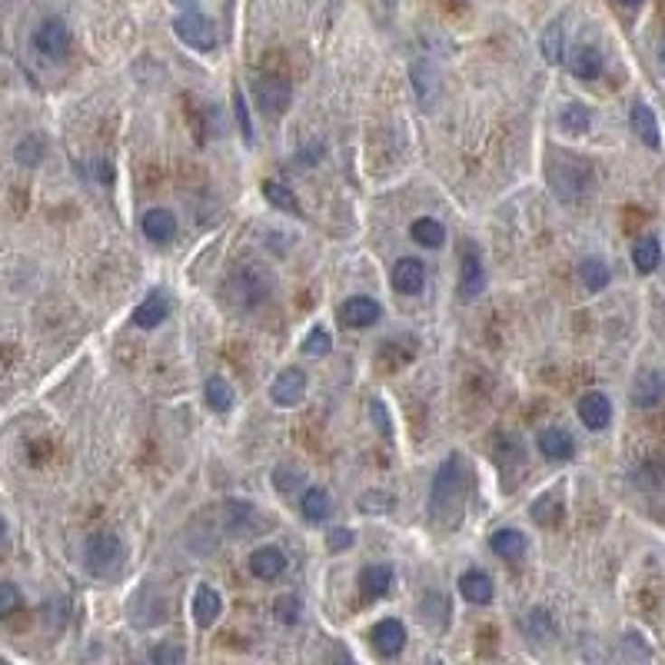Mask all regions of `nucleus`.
<instances>
[{"label": "nucleus", "mask_w": 665, "mask_h": 665, "mask_svg": "<svg viewBox=\"0 0 665 665\" xmlns=\"http://www.w3.org/2000/svg\"><path fill=\"white\" fill-rule=\"evenodd\" d=\"M470 502V470L460 452L442 460L430 489V522L436 529H456Z\"/></svg>", "instance_id": "nucleus-1"}, {"label": "nucleus", "mask_w": 665, "mask_h": 665, "mask_svg": "<svg viewBox=\"0 0 665 665\" xmlns=\"http://www.w3.org/2000/svg\"><path fill=\"white\" fill-rule=\"evenodd\" d=\"M83 563L90 569V575L97 579H117L127 563V549H123V539L117 532H97L87 539L83 546Z\"/></svg>", "instance_id": "nucleus-2"}, {"label": "nucleus", "mask_w": 665, "mask_h": 665, "mask_svg": "<svg viewBox=\"0 0 665 665\" xmlns=\"http://www.w3.org/2000/svg\"><path fill=\"white\" fill-rule=\"evenodd\" d=\"M546 176H549V184L553 190L563 200H583L589 194V186H593V170L585 160H573V157H559L553 164L546 166Z\"/></svg>", "instance_id": "nucleus-3"}, {"label": "nucleus", "mask_w": 665, "mask_h": 665, "mask_svg": "<svg viewBox=\"0 0 665 665\" xmlns=\"http://www.w3.org/2000/svg\"><path fill=\"white\" fill-rule=\"evenodd\" d=\"M174 33L180 37V41L186 43V47H194V51H214L216 47V27L210 17H204V14H180L174 21Z\"/></svg>", "instance_id": "nucleus-4"}, {"label": "nucleus", "mask_w": 665, "mask_h": 665, "mask_svg": "<svg viewBox=\"0 0 665 665\" xmlns=\"http://www.w3.org/2000/svg\"><path fill=\"white\" fill-rule=\"evenodd\" d=\"M33 47L37 53H43L47 61H63L71 53V31L61 17H47L41 21V27L33 31Z\"/></svg>", "instance_id": "nucleus-5"}, {"label": "nucleus", "mask_w": 665, "mask_h": 665, "mask_svg": "<svg viewBox=\"0 0 665 665\" xmlns=\"http://www.w3.org/2000/svg\"><path fill=\"white\" fill-rule=\"evenodd\" d=\"M253 93H256V107H260L270 120H277L280 113L290 107V83L283 81V77H273V73L256 77Z\"/></svg>", "instance_id": "nucleus-6"}, {"label": "nucleus", "mask_w": 665, "mask_h": 665, "mask_svg": "<svg viewBox=\"0 0 665 665\" xmlns=\"http://www.w3.org/2000/svg\"><path fill=\"white\" fill-rule=\"evenodd\" d=\"M379 317H383V309H379V303L373 297H349L337 307L339 327H347V329H366V327H373Z\"/></svg>", "instance_id": "nucleus-7"}, {"label": "nucleus", "mask_w": 665, "mask_h": 665, "mask_svg": "<svg viewBox=\"0 0 665 665\" xmlns=\"http://www.w3.org/2000/svg\"><path fill=\"white\" fill-rule=\"evenodd\" d=\"M303 396H307V373L299 366H287L270 386V399L277 406H299Z\"/></svg>", "instance_id": "nucleus-8"}, {"label": "nucleus", "mask_w": 665, "mask_h": 665, "mask_svg": "<svg viewBox=\"0 0 665 665\" xmlns=\"http://www.w3.org/2000/svg\"><path fill=\"white\" fill-rule=\"evenodd\" d=\"M233 287H243L240 293H233V303L246 307V303H260L270 293L273 280H270V273H266L263 266H246V270H240L233 277Z\"/></svg>", "instance_id": "nucleus-9"}, {"label": "nucleus", "mask_w": 665, "mask_h": 665, "mask_svg": "<svg viewBox=\"0 0 665 665\" xmlns=\"http://www.w3.org/2000/svg\"><path fill=\"white\" fill-rule=\"evenodd\" d=\"M632 403L639 410H655L665 403V369H645L632 383Z\"/></svg>", "instance_id": "nucleus-10"}, {"label": "nucleus", "mask_w": 665, "mask_h": 665, "mask_svg": "<svg viewBox=\"0 0 665 665\" xmlns=\"http://www.w3.org/2000/svg\"><path fill=\"white\" fill-rule=\"evenodd\" d=\"M389 280H393L396 293H403V297H416V293L423 290V283H426V266H423L416 256H403V260L393 263Z\"/></svg>", "instance_id": "nucleus-11"}, {"label": "nucleus", "mask_w": 665, "mask_h": 665, "mask_svg": "<svg viewBox=\"0 0 665 665\" xmlns=\"http://www.w3.org/2000/svg\"><path fill=\"white\" fill-rule=\"evenodd\" d=\"M579 420L585 423V430H605L609 420H613V403L605 393H585L579 399Z\"/></svg>", "instance_id": "nucleus-12"}, {"label": "nucleus", "mask_w": 665, "mask_h": 665, "mask_svg": "<svg viewBox=\"0 0 665 665\" xmlns=\"http://www.w3.org/2000/svg\"><path fill=\"white\" fill-rule=\"evenodd\" d=\"M369 639H373L379 655H399L403 645H406V625L399 622V619H383V622L373 625Z\"/></svg>", "instance_id": "nucleus-13"}, {"label": "nucleus", "mask_w": 665, "mask_h": 665, "mask_svg": "<svg viewBox=\"0 0 665 665\" xmlns=\"http://www.w3.org/2000/svg\"><path fill=\"white\" fill-rule=\"evenodd\" d=\"M283 569H287V556L280 553L277 546H260V549L250 556V573H253L256 579H263V583L280 579Z\"/></svg>", "instance_id": "nucleus-14"}, {"label": "nucleus", "mask_w": 665, "mask_h": 665, "mask_svg": "<svg viewBox=\"0 0 665 665\" xmlns=\"http://www.w3.org/2000/svg\"><path fill=\"white\" fill-rule=\"evenodd\" d=\"M140 230L150 243H170L176 236V216L164 206H157V210H147L144 220H140Z\"/></svg>", "instance_id": "nucleus-15"}, {"label": "nucleus", "mask_w": 665, "mask_h": 665, "mask_svg": "<svg viewBox=\"0 0 665 665\" xmlns=\"http://www.w3.org/2000/svg\"><path fill=\"white\" fill-rule=\"evenodd\" d=\"M166 317H170V299H166L160 290H154V293H150V297H147L140 307L133 309V327L157 329Z\"/></svg>", "instance_id": "nucleus-16"}, {"label": "nucleus", "mask_w": 665, "mask_h": 665, "mask_svg": "<svg viewBox=\"0 0 665 665\" xmlns=\"http://www.w3.org/2000/svg\"><path fill=\"white\" fill-rule=\"evenodd\" d=\"M460 593L466 603L472 605H489L492 603V579L486 573H480V569H470V573L460 575Z\"/></svg>", "instance_id": "nucleus-17"}, {"label": "nucleus", "mask_w": 665, "mask_h": 665, "mask_svg": "<svg viewBox=\"0 0 665 665\" xmlns=\"http://www.w3.org/2000/svg\"><path fill=\"white\" fill-rule=\"evenodd\" d=\"M223 613V603H220V593L210 589V585H196V595H194V619L200 629H210V625L220 619Z\"/></svg>", "instance_id": "nucleus-18"}, {"label": "nucleus", "mask_w": 665, "mask_h": 665, "mask_svg": "<svg viewBox=\"0 0 665 665\" xmlns=\"http://www.w3.org/2000/svg\"><path fill=\"white\" fill-rule=\"evenodd\" d=\"M492 462H496L502 472H509V466H522V462H526V446H522L512 432H499L496 442H492Z\"/></svg>", "instance_id": "nucleus-19"}, {"label": "nucleus", "mask_w": 665, "mask_h": 665, "mask_svg": "<svg viewBox=\"0 0 665 665\" xmlns=\"http://www.w3.org/2000/svg\"><path fill=\"white\" fill-rule=\"evenodd\" d=\"M492 553L506 559V563H519L522 556H526V536L519 529H496L492 532Z\"/></svg>", "instance_id": "nucleus-20"}, {"label": "nucleus", "mask_w": 665, "mask_h": 665, "mask_svg": "<svg viewBox=\"0 0 665 665\" xmlns=\"http://www.w3.org/2000/svg\"><path fill=\"white\" fill-rule=\"evenodd\" d=\"M423 619L430 625L432 632H442L446 625H450V599L440 593V589H430V593L423 595V605H420Z\"/></svg>", "instance_id": "nucleus-21"}, {"label": "nucleus", "mask_w": 665, "mask_h": 665, "mask_svg": "<svg viewBox=\"0 0 665 665\" xmlns=\"http://www.w3.org/2000/svg\"><path fill=\"white\" fill-rule=\"evenodd\" d=\"M532 519L539 522L543 529H553L563 522V492L553 489V492H543L539 499L532 502Z\"/></svg>", "instance_id": "nucleus-22"}, {"label": "nucleus", "mask_w": 665, "mask_h": 665, "mask_svg": "<svg viewBox=\"0 0 665 665\" xmlns=\"http://www.w3.org/2000/svg\"><path fill=\"white\" fill-rule=\"evenodd\" d=\"M632 130H635V137H639L645 147H652V150L662 144V137H659V120H655V113L649 103H635L632 107Z\"/></svg>", "instance_id": "nucleus-23"}, {"label": "nucleus", "mask_w": 665, "mask_h": 665, "mask_svg": "<svg viewBox=\"0 0 665 665\" xmlns=\"http://www.w3.org/2000/svg\"><path fill=\"white\" fill-rule=\"evenodd\" d=\"M303 519L313 522V526H319V522L329 519V512H333V499H329V492L323 489V486H309L307 492H303Z\"/></svg>", "instance_id": "nucleus-24"}, {"label": "nucleus", "mask_w": 665, "mask_h": 665, "mask_svg": "<svg viewBox=\"0 0 665 665\" xmlns=\"http://www.w3.org/2000/svg\"><path fill=\"white\" fill-rule=\"evenodd\" d=\"M539 452H543L546 460H569L575 452V442L573 436L565 430H543L539 432Z\"/></svg>", "instance_id": "nucleus-25"}, {"label": "nucleus", "mask_w": 665, "mask_h": 665, "mask_svg": "<svg viewBox=\"0 0 665 665\" xmlns=\"http://www.w3.org/2000/svg\"><path fill=\"white\" fill-rule=\"evenodd\" d=\"M569 71L579 81H595L603 73V53L595 47H575L573 57H569Z\"/></svg>", "instance_id": "nucleus-26"}, {"label": "nucleus", "mask_w": 665, "mask_h": 665, "mask_svg": "<svg viewBox=\"0 0 665 665\" xmlns=\"http://www.w3.org/2000/svg\"><path fill=\"white\" fill-rule=\"evenodd\" d=\"M359 585H363V593H366L369 599H379V595H386L389 589H393V569H389L386 563L366 565L363 575H359Z\"/></svg>", "instance_id": "nucleus-27"}, {"label": "nucleus", "mask_w": 665, "mask_h": 665, "mask_svg": "<svg viewBox=\"0 0 665 665\" xmlns=\"http://www.w3.org/2000/svg\"><path fill=\"white\" fill-rule=\"evenodd\" d=\"M482 287H486V273H482L480 253H466V256H462V283H460V293H462V297H480Z\"/></svg>", "instance_id": "nucleus-28"}, {"label": "nucleus", "mask_w": 665, "mask_h": 665, "mask_svg": "<svg viewBox=\"0 0 665 665\" xmlns=\"http://www.w3.org/2000/svg\"><path fill=\"white\" fill-rule=\"evenodd\" d=\"M659 260H662V246H659L655 236H642V240L632 246V263L639 273H652L655 266H659Z\"/></svg>", "instance_id": "nucleus-29"}, {"label": "nucleus", "mask_w": 665, "mask_h": 665, "mask_svg": "<svg viewBox=\"0 0 665 665\" xmlns=\"http://www.w3.org/2000/svg\"><path fill=\"white\" fill-rule=\"evenodd\" d=\"M413 240L420 246H426V250H440L442 240H446V230H442L440 220H432V216H423V220H416L413 223Z\"/></svg>", "instance_id": "nucleus-30"}, {"label": "nucleus", "mask_w": 665, "mask_h": 665, "mask_svg": "<svg viewBox=\"0 0 665 665\" xmlns=\"http://www.w3.org/2000/svg\"><path fill=\"white\" fill-rule=\"evenodd\" d=\"M579 277H583L589 293H599V290L609 287V266L599 256H585L583 263H579Z\"/></svg>", "instance_id": "nucleus-31"}, {"label": "nucleus", "mask_w": 665, "mask_h": 665, "mask_svg": "<svg viewBox=\"0 0 665 665\" xmlns=\"http://www.w3.org/2000/svg\"><path fill=\"white\" fill-rule=\"evenodd\" d=\"M559 123H563L565 133L583 137V133H589V127H593V110H589L585 103H569V107L559 113Z\"/></svg>", "instance_id": "nucleus-32"}, {"label": "nucleus", "mask_w": 665, "mask_h": 665, "mask_svg": "<svg viewBox=\"0 0 665 665\" xmlns=\"http://www.w3.org/2000/svg\"><path fill=\"white\" fill-rule=\"evenodd\" d=\"M204 393H206V403H210L216 413H230V406H233V386H230L223 376L206 379Z\"/></svg>", "instance_id": "nucleus-33"}, {"label": "nucleus", "mask_w": 665, "mask_h": 665, "mask_svg": "<svg viewBox=\"0 0 665 665\" xmlns=\"http://www.w3.org/2000/svg\"><path fill=\"white\" fill-rule=\"evenodd\" d=\"M539 47H543V57H546V61H549V63H563V57H565L563 21H553V24H549V27H546L543 43H539Z\"/></svg>", "instance_id": "nucleus-34"}, {"label": "nucleus", "mask_w": 665, "mask_h": 665, "mask_svg": "<svg viewBox=\"0 0 665 665\" xmlns=\"http://www.w3.org/2000/svg\"><path fill=\"white\" fill-rule=\"evenodd\" d=\"M356 506H359V512H369V516H386V512L396 509V496H393V492L369 489L359 496Z\"/></svg>", "instance_id": "nucleus-35"}, {"label": "nucleus", "mask_w": 665, "mask_h": 665, "mask_svg": "<svg viewBox=\"0 0 665 665\" xmlns=\"http://www.w3.org/2000/svg\"><path fill=\"white\" fill-rule=\"evenodd\" d=\"M263 194L266 200L277 206V210H287V214H299V204H297V196L290 194V186H283L280 180H266L263 184Z\"/></svg>", "instance_id": "nucleus-36"}, {"label": "nucleus", "mask_w": 665, "mask_h": 665, "mask_svg": "<svg viewBox=\"0 0 665 665\" xmlns=\"http://www.w3.org/2000/svg\"><path fill=\"white\" fill-rule=\"evenodd\" d=\"M43 154H47V147H43L41 137H27V140L17 144V164L21 166H37L43 160Z\"/></svg>", "instance_id": "nucleus-37"}, {"label": "nucleus", "mask_w": 665, "mask_h": 665, "mask_svg": "<svg viewBox=\"0 0 665 665\" xmlns=\"http://www.w3.org/2000/svg\"><path fill=\"white\" fill-rule=\"evenodd\" d=\"M233 107H236V123H240V133H243V144L253 147L256 133H253V120H250V107H246V97L243 90L233 93Z\"/></svg>", "instance_id": "nucleus-38"}, {"label": "nucleus", "mask_w": 665, "mask_h": 665, "mask_svg": "<svg viewBox=\"0 0 665 665\" xmlns=\"http://www.w3.org/2000/svg\"><path fill=\"white\" fill-rule=\"evenodd\" d=\"M299 613H303V605H299L297 595H280L277 603H273V615H277L283 625H297Z\"/></svg>", "instance_id": "nucleus-39"}, {"label": "nucleus", "mask_w": 665, "mask_h": 665, "mask_svg": "<svg viewBox=\"0 0 665 665\" xmlns=\"http://www.w3.org/2000/svg\"><path fill=\"white\" fill-rule=\"evenodd\" d=\"M526 632L532 635V642H549L553 639V622H549V615L543 613V609H536V613L529 615V622H526Z\"/></svg>", "instance_id": "nucleus-40"}, {"label": "nucleus", "mask_w": 665, "mask_h": 665, "mask_svg": "<svg viewBox=\"0 0 665 665\" xmlns=\"http://www.w3.org/2000/svg\"><path fill=\"white\" fill-rule=\"evenodd\" d=\"M329 349H333V339H329L327 329L323 327L309 329V337L303 339V353H309V356H327Z\"/></svg>", "instance_id": "nucleus-41"}, {"label": "nucleus", "mask_w": 665, "mask_h": 665, "mask_svg": "<svg viewBox=\"0 0 665 665\" xmlns=\"http://www.w3.org/2000/svg\"><path fill=\"white\" fill-rule=\"evenodd\" d=\"M24 595L21 589L14 583H0V619H7V615H14L17 609H21Z\"/></svg>", "instance_id": "nucleus-42"}, {"label": "nucleus", "mask_w": 665, "mask_h": 665, "mask_svg": "<svg viewBox=\"0 0 665 665\" xmlns=\"http://www.w3.org/2000/svg\"><path fill=\"white\" fill-rule=\"evenodd\" d=\"M154 665H184V649L174 642H160L154 649Z\"/></svg>", "instance_id": "nucleus-43"}, {"label": "nucleus", "mask_w": 665, "mask_h": 665, "mask_svg": "<svg viewBox=\"0 0 665 665\" xmlns=\"http://www.w3.org/2000/svg\"><path fill=\"white\" fill-rule=\"evenodd\" d=\"M349 546H353V529L339 526V529L329 532V539H327V549H329V553H347Z\"/></svg>", "instance_id": "nucleus-44"}, {"label": "nucleus", "mask_w": 665, "mask_h": 665, "mask_svg": "<svg viewBox=\"0 0 665 665\" xmlns=\"http://www.w3.org/2000/svg\"><path fill=\"white\" fill-rule=\"evenodd\" d=\"M273 482H277L280 492H293V489H297L293 482H303V476H299L297 470H290V466H280V470L273 472Z\"/></svg>", "instance_id": "nucleus-45"}, {"label": "nucleus", "mask_w": 665, "mask_h": 665, "mask_svg": "<svg viewBox=\"0 0 665 665\" xmlns=\"http://www.w3.org/2000/svg\"><path fill=\"white\" fill-rule=\"evenodd\" d=\"M369 413H373V423L379 426V432H383V436H389V432H393V423H389V416H386V406H383L379 399H373Z\"/></svg>", "instance_id": "nucleus-46"}, {"label": "nucleus", "mask_w": 665, "mask_h": 665, "mask_svg": "<svg viewBox=\"0 0 665 665\" xmlns=\"http://www.w3.org/2000/svg\"><path fill=\"white\" fill-rule=\"evenodd\" d=\"M333 665H353V662H349V655H347V652H339V655H337V662H333Z\"/></svg>", "instance_id": "nucleus-47"}, {"label": "nucleus", "mask_w": 665, "mask_h": 665, "mask_svg": "<svg viewBox=\"0 0 665 665\" xmlns=\"http://www.w3.org/2000/svg\"><path fill=\"white\" fill-rule=\"evenodd\" d=\"M7 539V522H4V516H0V543Z\"/></svg>", "instance_id": "nucleus-48"}, {"label": "nucleus", "mask_w": 665, "mask_h": 665, "mask_svg": "<svg viewBox=\"0 0 665 665\" xmlns=\"http://www.w3.org/2000/svg\"><path fill=\"white\" fill-rule=\"evenodd\" d=\"M619 4H625V7H639L642 0H619Z\"/></svg>", "instance_id": "nucleus-49"}, {"label": "nucleus", "mask_w": 665, "mask_h": 665, "mask_svg": "<svg viewBox=\"0 0 665 665\" xmlns=\"http://www.w3.org/2000/svg\"><path fill=\"white\" fill-rule=\"evenodd\" d=\"M430 665H442V662H440V659H436V662H430Z\"/></svg>", "instance_id": "nucleus-50"}, {"label": "nucleus", "mask_w": 665, "mask_h": 665, "mask_svg": "<svg viewBox=\"0 0 665 665\" xmlns=\"http://www.w3.org/2000/svg\"><path fill=\"white\" fill-rule=\"evenodd\" d=\"M662 61H665V43H662Z\"/></svg>", "instance_id": "nucleus-51"}, {"label": "nucleus", "mask_w": 665, "mask_h": 665, "mask_svg": "<svg viewBox=\"0 0 665 665\" xmlns=\"http://www.w3.org/2000/svg\"><path fill=\"white\" fill-rule=\"evenodd\" d=\"M0 665H11V662H4V659H0Z\"/></svg>", "instance_id": "nucleus-52"}]
</instances>
